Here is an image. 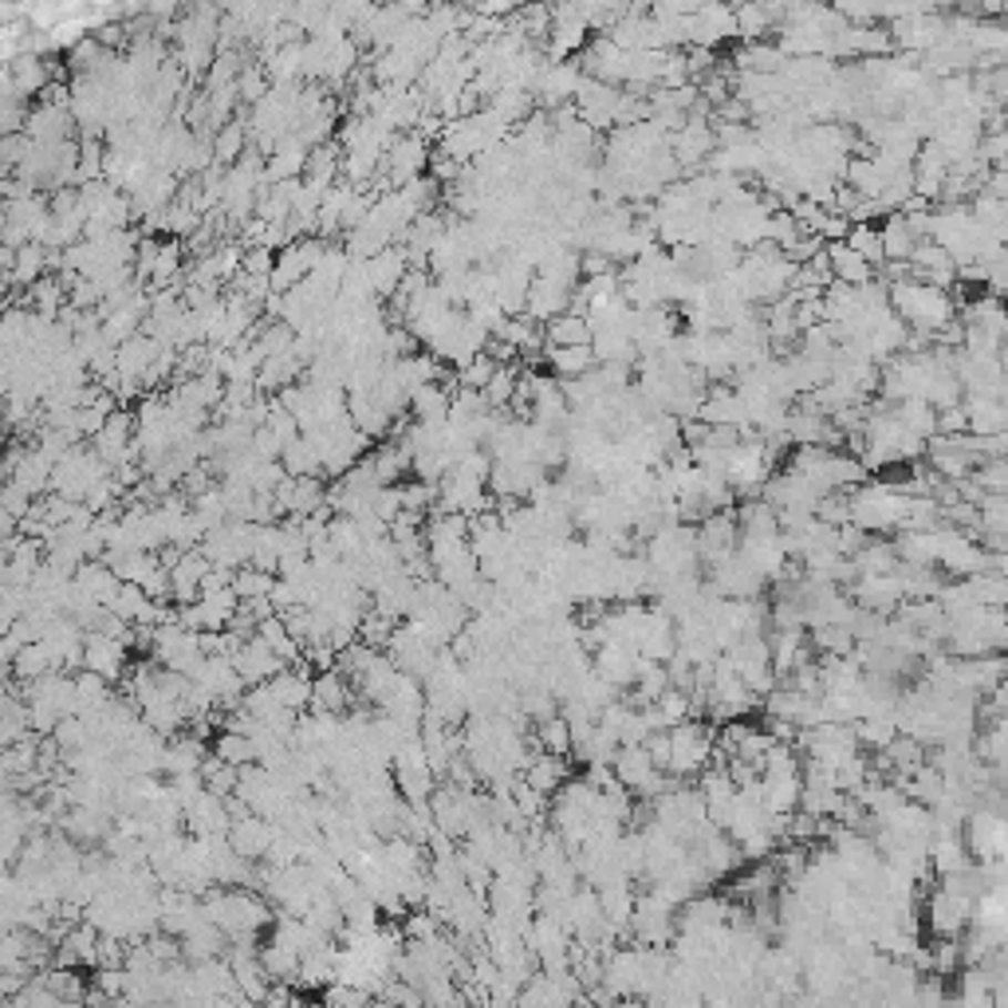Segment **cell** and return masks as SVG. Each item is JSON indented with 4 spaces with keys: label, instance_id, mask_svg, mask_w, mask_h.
Masks as SVG:
<instances>
[{
    "label": "cell",
    "instance_id": "6da1fadb",
    "mask_svg": "<svg viewBox=\"0 0 1008 1008\" xmlns=\"http://www.w3.org/2000/svg\"><path fill=\"white\" fill-rule=\"evenodd\" d=\"M205 903V918L222 929L225 938H260V929L272 926L276 906L268 903L265 894L245 891V886H213L202 898Z\"/></svg>",
    "mask_w": 1008,
    "mask_h": 1008
},
{
    "label": "cell",
    "instance_id": "7a4b0ae2",
    "mask_svg": "<svg viewBox=\"0 0 1008 1008\" xmlns=\"http://www.w3.org/2000/svg\"><path fill=\"white\" fill-rule=\"evenodd\" d=\"M891 308L914 336H926V339H938L957 319L954 296L942 292V288H929V284L914 280V276L903 284H891Z\"/></svg>",
    "mask_w": 1008,
    "mask_h": 1008
},
{
    "label": "cell",
    "instance_id": "3957f363",
    "mask_svg": "<svg viewBox=\"0 0 1008 1008\" xmlns=\"http://www.w3.org/2000/svg\"><path fill=\"white\" fill-rule=\"evenodd\" d=\"M847 501H851V524L871 536V532H903L914 496H906L903 488H894L891 481L871 477L867 485L851 488Z\"/></svg>",
    "mask_w": 1008,
    "mask_h": 1008
},
{
    "label": "cell",
    "instance_id": "277c9868",
    "mask_svg": "<svg viewBox=\"0 0 1008 1008\" xmlns=\"http://www.w3.org/2000/svg\"><path fill=\"white\" fill-rule=\"evenodd\" d=\"M717 757V729L709 721H686V726L670 729V776H678L681 784L713 764Z\"/></svg>",
    "mask_w": 1008,
    "mask_h": 1008
},
{
    "label": "cell",
    "instance_id": "5b68a950",
    "mask_svg": "<svg viewBox=\"0 0 1008 1008\" xmlns=\"http://www.w3.org/2000/svg\"><path fill=\"white\" fill-rule=\"evenodd\" d=\"M151 658L169 673H182V678H197V670L205 666V650H202V635L182 623H162L154 627V650Z\"/></svg>",
    "mask_w": 1008,
    "mask_h": 1008
},
{
    "label": "cell",
    "instance_id": "8992f818",
    "mask_svg": "<svg viewBox=\"0 0 1008 1008\" xmlns=\"http://www.w3.org/2000/svg\"><path fill=\"white\" fill-rule=\"evenodd\" d=\"M328 240L323 237H304L296 240V245H288L276 257V272H272V292L288 296L292 288H300L304 280H308L311 272L319 268V260L328 257Z\"/></svg>",
    "mask_w": 1008,
    "mask_h": 1008
},
{
    "label": "cell",
    "instance_id": "52a82bcc",
    "mask_svg": "<svg viewBox=\"0 0 1008 1008\" xmlns=\"http://www.w3.org/2000/svg\"><path fill=\"white\" fill-rule=\"evenodd\" d=\"M430 158H434L430 142H425L418 131H410V134H399V138H394V146H390L387 158H382V169H387L390 186L402 189V186H410L414 177H425Z\"/></svg>",
    "mask_w": 1008,
    "mask_h": 1008
},
{
    "label": "cell",
    "instance_id": "ba28073f",
    "mask_svg": "<svg viewBox=\"0 0 1008 1008\" xmlns=\"http://www.w3.org/2000/svg\"><path fill=\"white\" fill-rule=\"evenodd\" d=\"M83 670L99 673V678H106L111 686H115V681H126V673H131V646H126L123 638L95 635V630H88V646H83Z\"/></svg>",
    "mask_w": 1008,
    "mask_h": 1008
},
{
    "label": "cell",
    "instance_id": "9c48e42d",
    "mask_svg": "<svg viewBox=\"0 0 1008 1008\" xmlns=\"http://www.w3.org/2000/svg\"><path fill=\"white\" fill-rule=\"evenodd\" d=\"M851 599H855V607L875 610V615L891 619V615H898V610H903L906 592H903V579H898V572H894V575H858L855 587H851Z\"/></svg>",
    "mask_w": 1008,
    "mask_h": 1008
},
{
    "label": "cell",
    "instance_id": "30bf717a",
    "mask_svg": "<svg viewBox=\"0 0 1008 1008\" xmlns=\"http://www.w3.org/2000/svg\"><path fill=\"white\" fill-rule=\"evenodd\" d=\"M233 666H237V673L248 681V690H253V686H268L276 673L288 670V662H284V658L276 655L272 646H268L260 635L257 638H245V642L233 650Z\"/></svg>",
    "mask_w": 1008,
    "mask_h": 1008
},
{
    "label": "cell",
    "instance_id": "8fae6325",
    "mask_svg": "<svg viewBox=\"0 0 1008 1008\" xmlns=\"http://www.w3.org/2000/svg\"><path fill=\"white\" fill-rule=\"evenodd\" d=\"M646 670V658L638 655L635 646H619V642H607L595 650V673L607 678L615 690H635L638 678Z\"/></svg>",
    "mask_w": 1008,
    "mask_h": 1008
},
{
    "label": "cell",
    "instance_id": "7c38bea8",
    "mask_svg": "<svg viewBox=\"0 0 1008 1008\" xmlns=\"http://www.w3.org/2000/svg\"><path fill=\"white\" fill-rule=\"evenodd\" d=\"M579 83H584V68H579V60L548 63L544 75H539V83H536V103L552 115V111H559V106L575 103Z\"/></svg>",
    "mask_w": 1008,
    "mask_h": 1008
},
{
    "label": "cell",
    "instance_id": "4fadbf2b",
    "mask_svg": "<svg viewBox=\"0 0 1008 1008\" xmlns=\"http://www.w3.org/2000/svg\"><path fill=\"white\" fill-rule=\"evenodd\" d=\"M733 35H737V9H729V4H698V12L690 20V48L717 52Z\"/></svg>",
    "mask_w": 1008,
    "mask_h": 1008
},
{
    "label": "cell",
    "instance_id": "5bb4252c",
    "mask_svg": "<svg viewBox=\"0 0 1008 1008\" xmlns=\"http://www.w3.org/2000/svg\"><path fill=\"white\" fill-rule=\"evenodd\" d=\"M698 548L701 564H717V559L733 556L741 548V528H737V513H713L698 524Z\"/></svg>",
    "mask_w": 1008,
    "mask_h": 1008
},
{
    "label": "cell",
    "instance_id": "9a60e30c",
    "mask_svg": "<svg viewBox=\"0 0 1008 1008\" xmlns=\"http://www.w3.org/2000/svg\"><path fill=\"white\" fill-rule=\"evenodd\" d=\"M911 272H914V280L929 284V288H942V292L957 288V280H961L957 260L949 257L942 245H934V240H922L918 245V253L911 257Z\"/></svg>",
    "mask_w": 1008,
    "mask_h": 1008
},
{
    "label": "cell",
    "instance_id": "2e32d148",
    "mask_svg": "<svg viewBox=\"0 0 1008 1008\" xmlns=\"http://www.w3.org/2000/svg\"><path fill=\"white\" fill-rule=\"evenodd\" d=\"M276 835H280V827H276L272 820H260V815H245V820H237L229 827L233 851H237L240 858H248V863H265Z\"/></svg>",
    "mask_w": 1008,
    "mask_h": 1008
},
{
    "label": "cell",
    "instance_id": "e0dca14e",
    "mask_svg": "<svg viewBox=\"0 0 1008 1008\" xmlns=\"http://www.w3.org/2000/svg\"><path fill=\"white\" fill-rule=\"evenodd\" d=\"M410 272V260L407 253H402V245L387 248V253H379L374 260H367V276H371V292L379 304H390L394 296H399L402 280H407Z\"/></svg>",
    "mask_w": 1008,
    "mask_h": 1008
},
{
    "label": "cell",
    "instance_id": "ac0fdd59",
    "mask_svg": "<svg viewBox=\"0 0 1008 1008\" xmlns=\"http://www.w3.org/2000/svg\"><path fill=\"white\" fill-rule=\"evenodd\" d=\"M229 827H233L229 808H225L222 796H213V792H202L186 808V832L194 840H217V835H229Z\"/></svg>",
    "mask_w": 1008,
    "mask_h": 1008
},
{
    "label": "cell",
    "instance_id": "d6986e66",
    "mask_svg": "<svg viewBox=\"0 0 1008 1008\" xmlns=\"http://www.w3.org/2000/svg\"><path fill=\"white\" fill-rule=\"evenodd\" d=\"M965 414H969V434L974 438H1000L1008 434V407L1000 394H965Z\"/></svg>",
    "mask_w": 1008,
    "mask_h": 1008
},
{
    "label": "cell",
    "instance_id": "ffe728a7",
    "mask_svg": "<svg viewBox=\"0 0 1008 1008\" xmlns=\"http://www.w3.org/2000/svg\"><path fill=\"white\" fill-rule=\"evenodd\" d=\"M71 126H80L71 111H63V106H44V103H35L32 111H28L24 134H28L32 142H40V146H52V142L75 138V134H71Z\"/></svg>",
    "mask_w": 1008,
    "mask_h": 1008
},
{
    "label": "cell",
    "instance_id": "44dd1931",
    "mask_svg": "<svg viewBox=\"0 0 1008 1008\" xmlns=\"http://www.w3.org/2000/svg\"><path fill=\"white\" fill-rule=\"evenodd\" d=\"M878 233H883L886 265H911V257L918 253V245H922V237H918V229H914L911 217H906V213H891V217H883Z\"/></svg>",
    "mask_w": 1008,
    "mask_h": 1008
},
{
    "label": "cell",
    "instance_id": "7402d4cb",
    "mask_svg": "<svg viewBox=\"0 0 1008 1008\" xmlns=\"http://www.w3.org/2000/svg\"><path fill=\"white\" fill-rule=\"evenodd\" d=\"M351 701H354V686L347 673L339 670H323L316 673V693H311V713H351Z\"/></svg>",
    "mask_w": 1008,
    "mask_h": 1008
},
{
    "label": "cell",
    "instance_id": "603a6c76",
    "mask_svg": "<svg viewBox=\"0 0 1008 1008\" xmlns=\"http://www.w3.org/2000/svg\"><path fill=\"white\" fill-rule=\"evenodd\" d=\"M572 296L575 292H567V288H559V284L536 276L532 288H528V308H524V316H528L532 323H552L556 316L572 311Z\"/></svg>",
    "mask_w": 1008,
    "mask_h": 1008
},
{
    "label": "cell",
    "instance_id": "cb8c5ba5",
    "mask_svg": "<svg viewBox=\"0 0 1008 1008\" xmlns=\"http://www.w3.org/2000/svg\"><path fill=\"white\" fill-rule=\"evenodd\" d=\"M788 68V55L780 44L761 40V44H741L733 52V71L737 75H780Z\"/></svg>",
    "mask_w": 1008,
    "mask_h": 1008
},
{
    "label": "cell",
    "instance_id": "d4e9b609",
    "mask_svg": "<svg viewBox=\"0 0 1008 1008\" xmlns=\"http://www.w3.org/2000/svg\"><path fill=\"white\" fill-rule=\"evenodd\" d=\"M827 260H832V276L835 284H847V288H863V284H875L878 268L867 257H858L847 240L840 245H827Z\"/></svg>",
    "mask_w": 1008,
    "mask_h": 1008
},
{
    "label": "cell",
    "instance_id": "484cf974",
    "mask_svg": "<svg viewBox=\"0 0 1008 1008\" xmlns=\"http://www.w3.org/2000/svg\"><path fill=\"white\" fill-rule=\"evenodd\" d=\"M75 587H80L91 603H99V607H111L115 595H119V587H123V579H119V575L111 572L103 559H88V564L75 572Z\"/></svg>",
    "mask_w": 1008,
    "mask_h": 1008
},
{
    "label": "cell",
    "instance_id": "4316f807",
    "mask_svg": "<svg viewBox=\"0 0 1008 1008\" xmlns=\"http://www.w3.org/2000/svg\"><path fill=\"white\" fill-rule=\"evenodd\" d=\"M780 24H784V9H772V4H741L737 9V40L741 44H761Z\"/></svg>",
    "mask_w": 1008,
    "mask_h": 1008
},
{
    "label": "cell",
    "instance_id": "83f0119b",
    "mask_svg": "<svg viewBox=\"0 0 1008 1008\" xmlns=\"http://www.w3.org/2000/svg\"><path fill=\"white\" fill-rule=\"evenodd\" d=\"M209 752L213 749H205V741H197V737H189V733H177V737H169V744H166V764H162V772H166V776L202 772Z\"/></svg>",
    "mask_w": 1008,
    "mask_h": 1008
},
{
    "label": "cell",
    "instance_id": "f1b7e54d",
    "mask_svg": "<svg viewBox=\"0 0 1008 1008\" xmlns=\"http://www.w3.org/2000/svg\"><path fill=\"white\" fill-rule=\"evenodd\" d=\"M544 363L552 367L559 382H572V379H584L599 367L592 347H544Z\"/></svg>",
    "mask_w": 1008,
    "mask_h": 1008
},
{
    "label": "cell",
    "instance_id": "f546056e",
    "mask_svg": "<svg viewBox=\"0 0 1008 1008\" xmlns=\"http://www.w3.org/2000/svg\"><path fill=\"white\" fill-rule=\"evenodd\" d=\"M260 965H265V974L272 977V985H292V981H300V965H304V957L296 954L288 942H280L272 934V938L260 946Z\"/></svg>",
    "mask_w": 1008,
    "mask_h": 1008
},
{
    "label": "cell",
    "instance_id": "4dcf8cb0",
    "mask_svg": "<svg viewBox=\"0 0 1008 1008\" xmlns=\"http://www.w3.org/2000/svg\"><path fill=\"white\" fill-rule=\"evenodd\" d=\"M737 528H741V544L744 539H772V536H780V516H776V508L764 501H741V508H737Z\"/></svg>",
    "mask_w": 1008,
    "mask_h": 1008
},
{
    "label": "cell",
    "instance_id": "1f68e13d",
    "mask_svg": "<svg viewBox=\"0 0 1008 1008\" xmlns=\"http://www.w3.org/2000/svg\"><path fill=\"white\" fill-rule=\"evenodd\" d=\"M450 407H453V394L442 387V382H434V387H422L410 394V414H414V422H425V425H450Z\"/></svg>",
    "mask_w": 1008,
    "mask_h": 1008
},
{
    "label": "cell",
    "instance_id": "d6a6232c",
    "mask_svg": "<svg viewBox=\"0 0 1008 1008\" xmlns=\"http://www.w3.org/2000/svg\"><path fill=\"white\" fill-rule=\"evenodd\" d=\"M592 339L595 331L587 316H575V311H564L552 323H544V347H592Z\"/></svg>",
    "mask_w": 1008,
    "mask_h": 1008
},
{
    "label": "cell",
    "instance_id": "836d02e7",
    "mask_svg": "<svg viewBox=\"0 0 1008 1008\" xmlns=\"http://www.w3.org/2000/svg\"><path fill=\"white\" fill-rule=\"evenodd\" d=\"M524 780H528L536 792L544 796H559V788L567 784V757H548V752H536L532 764L524 769Z\"/></svg>",
    "mask_w": 1008,
    "mask_h": 1008
},
{
    "label": "cell",
    "instance_id": "e575fe53",
    "mask_svg": "<svg viewBox=\"0 0 1008 1008\" xmlns=\"http://www.w3.org/2000/svg\"><path fill=\"white\" fill-rule=\"evenodd\" d=\"M248 151H253V131H248L245 119H233V123L217 134V142H213V158H217L222 169H233Z\"/></svg>",
    "mask_w": 1008,
    "mask_h": 1008
},
{
    "label": "cell",
    "instance_id": "d590c367",
    "mask_svg": "<svg viewBox=\"0 0 1008 1008\" xmlns=\"http://www.w3.org/2000/svg\"><path fill=\"white\" fill-rule=\"evenodd\" d=\"M894 418H898V422H903L906 430H911V434L918 438V442H926V445H929L934 438H938V410L929 407L926 399L898 402V407H894Z\"/></svg>",
    "mask_w": 1008,
    "mask_h": 1008
},
{
    "label": "cell",
    "instance_id": "8d00e7d4",
    "mask_svg": "<svg viewBox=\"0 0 1008 1008\" xmlns=\"http://www.w3.org/2000/svg\"><path fill=\"white\" fill-rule=\"evenodd\" d=\"M280 465H284V473H288V477H296V481L323 477V457H319V450H316V442H311V438H296V442L284 450Z\"/></svg>",
    "mask_w": 1008,
    "mask_h": 1008
},
{
    "label": "cell",
    "instance_id": "74e56055",
    "mask_svg": "<svg viewBox=\"0 0 1008 1008\" xmlns=\"http://www.w3.org/2000/svg\"><path fill=\"white\" fill-rule=\"evenodd\" d=\"M52 670H55V666H52V655H48V646L44 642H32V646H24V650H20V658L4 673H9L12 681H20V686H32V681L48 678Z\"/></svg>",
    "mask_w": 1008,
    "mask_h": 1008
},
{
    "label": "cell",
    "instance_id": "f35d334b",
    "mask_svg": "<svg viewBox=\"0 0 1008 1008\" xmlns=\"http://www.w3.org/2000/svg\"><path fill=\"white\" fill-rule=\"evenodd\" d=\"M485 106H488V111H496V115H501L508 126H524L532 115H536V95H528V91H516V88H504L501 95H493Z\"/></svg>",
    "mask_w": 1008,
    "mask_h": 1008
},
{
    "label": "cell",
    "instance_id": "ab89813d",
    "mask_svg": "<svg viewBox=\"0 0 1008 1008\" xmlns=\"http://www.w3.org/2000/svg\"><path fill=\"white\" fill-rule=\"evenodd\" d=\"M52 477H55V465H52V461H48L40 450H32V453L24 457V465H20V470L12 473L9 481H12V485L24 488L28 496H40L44 488H52Z\"/></svg>",
    "mask_w": 1008,
    "mask_h": 1008
},
{
    "label": "cell",
    "instance_id": "60d3db41",
    "mask_svg": "<svg viewBox=\"0 0 1008 1008\" xmlns=\"http://www.w3.org/2000/svg\"><path fill=\"white\" fill-rule=\"evenodd\" d=\"M382 863H387L394 875H410V871H422V847L407 835H390L382 843Z\"/></svg>",
    "mask_w": 1008,
    "mask_h": 1008
},
{
    "label": "cell",
    "instance_id": "b9f144b4",
    "mask_svg": "<svg viewBox=\"0 0 1008 1008\" xmlns=\"http://www.w3.org/2000/svg\"><path fill=\"white\" fill-rule=\"evenodd\" d=\"M75 686H80V713H75V717L99 713V709H106L111 701H115V693H111V681L99 678V673H91V670L75 673Z\"/></svg>",
    "mask_w": 1008,
    "mask_h": 1008
},
{
    "label": "cell",
    "instance_id": "7bdbcfd3",
    "mask_svg": "<svg viewBox=\"0 0 1008 1008\" xmlns=\"http://www.w3.org/2000/svg\"><path fill=\"white\" fill-rule=\"evenodd\" d=\"M276 575L260 572V567H240V572H233V592H237L240 603H257V599H268V595L276 592Z\"/></svg>",
    "mask_w": 1008,
    "mask_h": 1008
},
{
    "label": "cell",
    "instance_id": "ee69618b",
    "mask_svg": "<svg viewBox=\"0 0 1008 1008\" xmlns=\"http://www.w3.org/2000/svg\"><path fill=\"white\" fill-rule=\"evenodd\" d=\"M35 977H40V981H44L60 1000H88V992H91V985L80 977V969L52 965V969H44V974H35Z\"/></svg>",
    "mask_w": 1008,
    "mask_h": 1008
},
{
    "label": "cell",
    "instance_id": "f6af8a7d",
    "mask_svg": "<svg viewBox=\"0 0 1008 1008\" xmlns=\"http://www.w3.org/2000/svg\"><path fill=\"white\" fill-rule=\"evenodd\" d=\"M213 757H222V761L233 764V769H248V764H257V744H253V737L217 733V741H213Z\"/></svg>",
    "mask_w": 1008,
    "mask_h": 1008
},
{
    "label": "cell",
    "instance_id": "bcb514c9",
    "mask_svg": "<svg viewBox=\"0 0 1008 1008\" xmlns=\"http://www.w3.org/2000/svg\"><path fill=\"white\" fill-rule=\"evenodd\" d=\"M63 300H68V284L60 276H44V280L32 288V311L44 319H60L63 316Z\"/></svg>",
    "mask_w": 1008,
    "mask_h": 1008
},
{
    "label": "cell",
    "instance_id": "7dc6e473",
    "mask_svg": "<svg viewBox=\"0 0 1008 1008\" xmlns=\"http://www.w3.org/2000/svg\"><path fill=\"white\" fill-rule=\"evenodd\" d=\"M521 374H524V367H521V363H508V367H501V371L493 374V382L485 387L488 410H508V407H513V399H516V382H521Z\"/></svg>",
    "mask_w": 1008,
    "mask_h": 1008
},
{
    "label": "cell",
    "instance_id": "c3c4849f",
    "mask_svg": "<svg viewBox=\"0 0 1008 1008\" xmlns=\"http://www.w3.org/2000/svg\"><path fill=\"white\" fill-rule=\"evenodd\" d=\"M536 749L548 752V757H567V761H572V729H567L564 713L544 721V726H536Z\"/></svg>",
    "mask_w": 1008,
    "mask_h": 1008
},
{
    "label": "cell",
    "instance_id": "681fc988",
    "mask_svg": "<svg viewBox=\"0 0 1008 1008\" xmlns=\"http://www.w3.org/2000/svg\"><path fill=\"white\" fill-rule=\"evenodd\" d=\"M847 245L855 248L858 257H867L871 265H875L878 272H883L886 257H883V233H878V225H851Z\"/></svg>",
    "mask_w": 1008,
    "mask_h": 1008
},
{
    "label": "cell",
    "instance_id": "f907efd6",
    "mask_svg": "<svg viewBox=\"0 0 1008 1008\" xmlns=\"http://www.w3.org/2000/svg\"><path fill=\"white\" fill-rule=\"evenodd\" d=\"M237 91H240V103H248V106L265 103V99L272 95V80H268L265 63H248V68L240 71Z\"/></svg>",
    "mask_w": 1008,
    "mask_h": 1008
},
{
    "label": "cell",
    "instance_id": "816d5d0a",
    "mask_svg": "<svg viewBox=\"0 0 1008 1008\" xmlns=\"http://www.w3.org/2000/svg\"><path fill=\"white\" fill-rule=\"evenodd\" d=\"M804 237H808V233H804V229H800V222H796V217H792V213H788V209L772 213V225H769V240H772V245H776V248H780V253H784V257H788V253H792V248H796V245H800V240H804Z\"/></svg>",
    "mask_w": 1008,
    "mask_h": 1008
},
{
    "label": "cell",
    "instance_id": "f5cc1de1",
    "mask_svg": "<svg viewBox=\"0 0 1008 1008\" xmlns=\"http://www.w3.org/2000/svg\"><path fill=\"white\" fill-rule=\"evenodd\" d=\"M974 481L981 485V493L992 496H1008V457H989L977 465Z\"/></svg>",
    "mask_w": 1008,
    "mask_h": 1008
},
{
    "label": "cell",
    "instance_id": "db71d44e",
    "mask_svg": "<svg viewBox=\"0 0 1008 1008\" xmlns=\"http://www.w3.org/2000/svg\"><path fill=\"white\" fill-rule=\"evenodd\" d=\"M501 371V363H493L488 354H477L465 371H457V379H461V390H477V394H485V387L493 382V374Z\"/></svg>",
    "mask_w": 1008,
    "mask_h": 1008
},
{
    "label": "cell",
    "instance_id": "11a10c76",
    "mask_svg": "<svg viewBox=\"0 0 1008 1008\" xmlns=\"http://www.w3.org/2000/svg\"><path fill=\"white\" fill-rule=\"evenodd\" d=\"M240 272H248V276H265V280H272L276 257L268 253V248H248V253H245V268H240Z\"/></svg>",
    "mask_w": 1008,
    "mask_h": 1008
},
{
    "label": "cell",
    "instance_id": "9f6ffc18",
    "mask_svg": "<svg viewBox=\"0 0 1008 1008\" xmlns=\"http://www.w3.org/2000/svg\"><path fill=\"white\" fill-rule=\"evenodd\" d=\"M253 453H257L260 461H280L284 457V445H280V438H276L272 430H257V434H253Z\"/></svg>",
    "mask_w": 1008,
    "mask_h": 1008
},
{
    "label": "cell",
    "instance_id": "6f0895ef",
    "mask_svg": "<svg viewBox=\"0 0 1008 1008\" xmlns=\"http://www.w3.org/2000/svg\"><path fill=\"white\" fill-rule=\"evenodd\" d=\"M1000 367L1008 371V336H1005V347H1000Z\"/></svg>",
    "mask_w": 1008,
    "mask_h": 1008
}]
</instances>
